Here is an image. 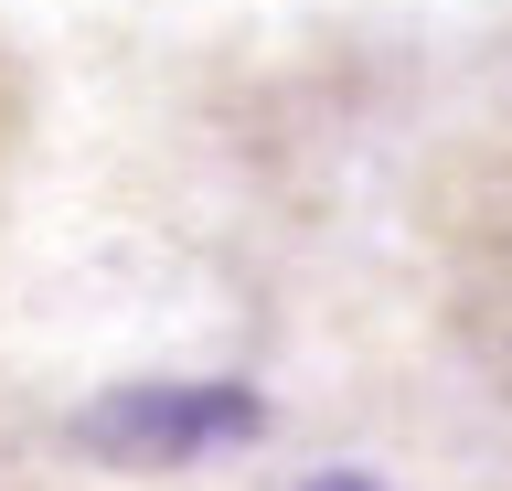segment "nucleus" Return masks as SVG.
I'll return each instance as SVG.
<instances>
[{
	"label": "nucleus",
	"instance_id": "2",
	"mask_svg": "<svg viewBox=\"0 0 512 491\" xmlns=\"http://www.w3.org/2000/svg\"><path fill=\"white\" fill-rule=\"evenodd\" d=\"M299 491H384V481H374V470H310Z\"/></svg>",
	"mask_w": 512,
	"mask_h": 491
},
{
	"label": "nucleus",
	"instance_id": "1",
	"mask_svg": "<svg viewBox=\"0 0 512 491\" xmlns=\"http://www.w3.org/2000/svg\"><path fill=\"white\" fill-rule=\"evenodd\" d=\"M256 427H267L256 385H118L75 417V449L107 470H182V459L246 449Z\"/></svg>",
	"mask_w": 512,
	"mask_h": 491
}]
</instances>
